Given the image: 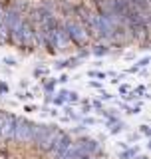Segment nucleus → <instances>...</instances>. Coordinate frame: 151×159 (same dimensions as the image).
Masks as SVG:
<instances>
[{
  "instance_id": "obj_1",
  "label": "nucleus",
  "mask_w": 151,
  "mask_h": 159,
  "mask_svg": "<svg viewBox=\"0 0 151 159\" xmlns=\"http://www.w3.org/2000/svg\"><path fill=\"white\" fill-rule=\"evenodd\" d=\"M34 129H36V123L28 121V119H24V117H16L12 139H16V141H32Z\"/></svg>"
},
{
  "instance_id": "obj_2",
  "label": "nucleus",
  "mask_w": 151,
  "mask_h": 159,
  "mask_svg": "<svg viewBox=\"0 0 151 159\" xmlns=\"http://www.w3.org/2000/svg\"><path fill=\"white\" fill-rule=\"evenodd\" d=\"M66 32L78 46H85V42H88V32L84 30V26H80V24L74 22V20H68L66 22Z\"/></svg>"
},
{
  "instance_id": "obj_3",
  "label": "nucleus",
  "mask_w": 151,
  "mask_h": 159,
  "mask_svg": "<svg viewBox=\"0 0 151 159\" xmlns=\"http://www.w3.org/2000/svg\"><path fill=\"white\" fill-rule=\"evenodd\" d=\"M70 147H72V139H70V137L66 135V133H62V131H60V133H58V137H56V141H54V145H52V149H50V151H54L58 157H62V155L68 151Z\"/></svg>"
},
{
  "instance_id": "obj_4",
  "label": "nucleus",
  "mask_w": 151,
  "mask_h": 159,
  "mask_svg": "<svg viewBox=\"0 0 151 159\" xmlns=\"http://www.w3.org/2000/svg\"><path fill=\"white\" fill-rule=\"evenodd\" d=\"M14 123H16V117L12 113H6L2 121V129H0V141H8L14 135Z\"/></svg>"
},
{
  "instance_id": "obj_5",
  "label": "nucleus",
  "mask_w": 151,
  "mask_h": 159,
  "mask_svg": "<svg viewBox=\"0 0 151 159\" xmlns=\"http://www.w3.org/2000/svg\"><path fill=\"white\" fill-rule=\"evenodd\" d=\"M4 116H6V111H0V129H2V121H4Z\"/></svg>"
},
{
  "instance_id": "obj_6",
  "label": "nucleus",
  "mask_w": 151,
  "mask_h": 159,
  "mask_svg": "<svg viewBox=\"0 0 151 159\" xmlns=\"http://www.w3.org/2000/svg\"><path fill=\"white\" fill-rule=\"evenodd\" d=\"M0 4H2V6H8V4H10V0H0Z\"/></svg>"
},
{
  "instance_id": "obj_7",
  "label": "nucleus",
  "mask_w": 151,
  "mask_h": 159,
  "mask_svg": "<svg viewBox=\"0 0 151 159\" xmlns=\"http://www.w3.org/2000/svg\"><path fill=\"white\" fill-rule=\"evenodd\" d=\"M149 149H151V143H149Z\"/></svg>"
}]
</instances>
